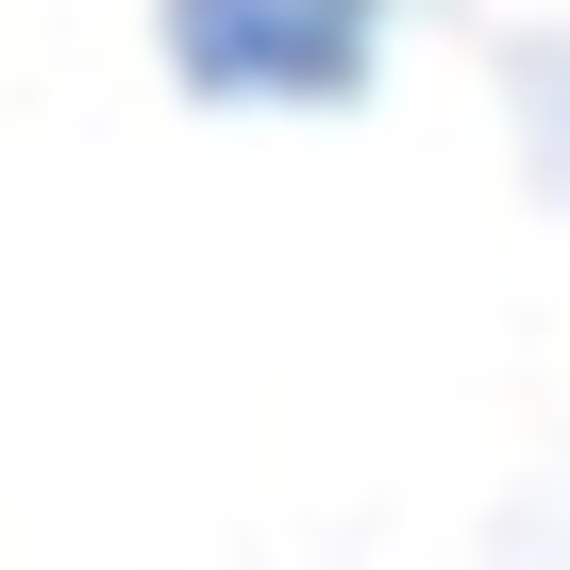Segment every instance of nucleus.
<instances>
[{"instance_id": "f257e3e1", "label": "nucleus", "mask_w": 570, "mask_h": 570, "mask_svg": "<svg viewBox=\"0 0 570 570\" xmlns=\"http://www.w3.org/2000/svg\"><path fill=\"white\" fill-rule=\"evenodd\" d=\"M168 85L218 118H336L386 68V0H151Z\"/></svg>"}]
</instances>
